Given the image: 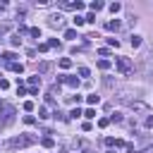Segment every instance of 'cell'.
I'll return each mask as SVG.
<instances>
[{"label": "cell", "instance_id": "cell-14", "mask_svg": "<svg viewBox=\"0 0 153 153\" xmlns=\"http://www.w3.org/2000/svg\"><path fill=\"white\" fill-rule=\"evenodd\" d=\"M29 86H31V88H38V86H41V76H38V74H36V76H29Z\"/></svg>", "mask_w": 153, "mask_h": 153}, {"label": "cell", "instance_id": "cell-7", "mask_svg": "<svg viewBox=\"0 0 153 153\" xmlns=\"http://www.w3.org/2000/svg\"><path fill=\"white\" fill-rule=\"evenodd\" d=\"M60 7L62 10H84V2H79V0H67V2H60Z\"/></svg>", "mask_w": 153, "mask_h": 153}, {"label": "cell", "instance_id": "cell-41", "mask_svg": "<svg viewBox=\"0 0 153 153\" xmlns=\"http://www.w3.org/2000/svg\"><path fill=\"white\" fill-rule=\"evenodd\" d=\"M5 31H7V26H0V36H2V33H5Z\"/></svg>", "mask_w": 153, "mask_h": 153}, {"label": "cell", "instance_id": "cell-12", "mask_svg": "<svg viewBox=\"0 0 153 153\" xmlns=\"http://www.w3.org/2000/svg\"><path fill=\"white\" fill-rule=\"evenodd\" d=\"M88 7H91V12H93V14H96V12H98V10H103V7H105V2H100V0H96V2H91V5H88Z\"/></svg>", "mask_w": 153, "mask_h": 153}, {"label": "cell", "instance_id": "cell-13", "mask_svg": "<svg viewBox=\"0 0 153 153\" xmlns=\"http://www.w3.org/2000/svg\"><path fill=\"white\" fill-rule=\"evenodd\" d=\"M0 57H2V60H5V62H7V65H10V62H14V57H17V55H14V53H12V50H7V53H2V55H0Z\"/></svg>", "mask_w": 153, "mask_h": 153}, {"label": "cell", "instance_id": "cell-20", "mask_svg": "<svg viewBox=\"0 0 153 153\" xmlns=\"http://www.w3.org/2000/svg\"><path fill=\"white\" fill-rule=\"evenodd\" d=\"M29 33H31V36H33L36 41L41 38V29H38V26H33V29H29Z\"/></svg>", "mask_w": 153, "mask_h": 153}, {"label": "cell", "instance_id": "cell-1", "mask_svg": "<svg viewBox=\"0 0 153 153\" xmlns=\"http://www.w3.org/2000/svg\"><path fill=\"white\" fill-rule=\"evenodd\" d=\"M38 139L33 136V134H19V136H14V139H10L7 141V148H26V146H31V143H36Z\"/></svg>", "mask_w": 153, "mask_h": 153}, {"label": "cell", "instance_id": "cell-6", "mask_svg": "<svg viewBox=\"0 0 153 153\" xmlns=\"http://www.w3.org/2000/svg\"><path fill=\"white\" fill-rule=\"evenodd\" d=\"M57 81L67 84L69 88H76V86H79V79H76V76H72V74H62V76H57Z\"/></svg>", "mask_w": 153, "mask_h": 153}, {"label": "cell", "instance_id": "cell-24", "mask_svg": "<svg viewBox=\"0 0 153 153\" xmlns=\"http://www.w3.org/2000/svg\"><path fill=\"white\" fill-rule=\"evenodd\" d=\"M98 67L100 69H110V60H98Z\"/></svg>", "mask_w": 153, "mask_h": 153}, {"label": "cell", "instance_id": "cell-31", "mask_svg": "<svg viewBox=\"0 0 153 153\" xmlns=\"http://www.w3.org/2000/svg\"><path fill=\"white\" fill-rule=\"evenodd\" d=\"M84 22H91V24H93V22H96V14H93V12H88V14L84 17Z\"/></svg>", "mask_w": 153, "mask_h": 153}, {"label": "cell", "instance_id": "cell-28", "mask_svg": "<svg viewBox=\"0 0 153 153\" xmlns=\"http://www.w3.org/2000/svg\"><path fill=\"white\" fill-rule=\"evenodd\" d=\"M79 100H81V96H79V93H76V96H69V98H67V103H76V105H79Z\"/></svg>", "mask_w": 153, "mask_h": 153}, {"label": "cell", "instance_id": "cell-26", "mask_svg": "<svg viewBox=\"0 0 153 153\" xmlns=\"http://www.w3.org/2000/svg\"><path fill=\"white\" fill-rule=\"evenodd\" d=\"M120 10H122V5H120V2H112V5H110V12H112V14H115V12H120Z\"/></svg>", "mask_w": 153, "mask_h": 153}, {"label": "cell", "instance_id": "cell-2", "mask_svg": "<svg viewBox=\"0 0 153 153\" xmlns=\"http://www.w3.org/2000/svg\"><path fill=\"white\" fill-rule=\"evenodd\" d=\"M14 122V108L10 103H2L0 105V127H7Z\"/></svg>", "mask_w": 153, "mask_h": 153}, {"label": "cell", "instance_id": "cell-33", "mask_svg": "<svg viewBox=\"0 0 153 153\" xmlns=\"http://www.w3.org/2000/svg\"><path fill=\"white\" fill-rule=\"evenodd\" d=\"M108 45H112V48H120V41H117V38H108Z\"/></svg>", "mask_w": 153, "mask_h": 153}, {"label": "cell", "instance_id": "cell-44", "mask_svg": "<svg viewBox=\"0 0 153 153\" xmlns=\"http://www.w3.org/2000/svg\"><path fill=\"white\" fill-rule=\"evenodd\" d=\"M0 105H2V100H0Z\"/></svg>", "mask_w": 153, "mask_h": 153}, {"label": "cell", "instance_id": "cell-38", "mask_svg": "<svg viewBox=\"0 0 153 153\" xmlns=\"http://www.w3.org/2000/svg\"><path fill=\"white\" fill-rule=\"evenodd\" d=\"M105 146H110V148H112V146H115V139H112V136H105Z\"/></svg>", "mask_w": 153, "mask_h": 153}, {"label": "cell", "instance_id": "cell-5", "mask_svg": "<svg viewBox=\"0 0 153 153\" xmlns=\"http://www.w3.org/2000/svg\"><path fill=\"white\" fill-rule=\"evenodd\" d=\"M48 24H50V26H57V29H60V26H65V17H62L60 12H53V14L48 17Z\"/></svg>", "mask_w": 153, "mask_h": 153}, {"label": "cell", "instance_id": "cell-18", "mask_svg": "<svg viewBox=\"0 0 153 153\" xmlns=\"http://www.w3.org/2000/svg\"><path fill=\"white\" fill-rule=\"evenodd\" d=\"M60 67H62V69H69V67H72V60H69V57H62V60H60Z\"/></svg>", "mask_w": 153, "mask_h": 153}, {"label": "cell", "instance_id": "cell-11", "mask_svg": "<svg viewBox=\"0 0 153 153\" xmlns=\"http://www.w3.org/2000/svg\"><path fill=\"white\" fill-rule=\"evenodd\" d=\"M41 146H43V148H53V146H55V139H50V136H43V139H41Z\"/></svg>", "mask_w": 153, "mask_h": 153}, {"label": "cell", "instance_id": "cell-9", "mask_svg": "<svg viewBox=\"0 0 153 153\" xmlns=\"http://www.w3.org/2000/svg\"><path fill=\"white\" fill-rule=\"evenodd\" d=\"M105 29H108V31H120V29H122V22H120V19H110V22L105 24Z\"/></svg>", "mask_w": 153, "mask_h": 153}, {"label": "cell", "instance_id": "cell-43", "mask_svg": "<svg viewBox=\"0 0 153 153\" xmlns=\"http://www.w3.org/2000/svg\"><path fill=\"white\" fill-rule=\"evenodd\" d=\"M136 153H143V151H136Z\"/></svg>", "mask_w": 153, "mask_h": 153}, {"label": "cell", "instance_id": "cell-30", "mask_svg": "<svg viewBox=\"0 0 153 153\" xmlns=\"http://www.w3.org/2000/svg\"><path fill=\"white\" fill-rule=\"evenodd\" d=\"M143 127H146V129H151V127H153V115H148V117H146V122H143Z\"/></svg>", "mask_w": 153, "mask_h": 153}, {"label": "cell", "instance_id": "cell-8", "mask_svg": "<svg viewBox=\"0 0 153 153\" xmlns=\"http://www.w3.org/2000/svg\"><path fill=\"white\" fill-rule=\"evenodd\" d=\"M50 69H53V62L43 60V62H38V67H36V74H48Z\"/></svg>", "mask_w": 153, "mask_h": 153}, {"label": "cell", "instance_id": "cell-34", "mask_svg": "<svg viewBox=\"0 0 153 153\" xmlns=\"http://www.w3.org/2000/svg\"><path fill=\"white\" fill-rule=\"evenodd\" d=\"M53 117H55V120H67V117H65V112H60V110H55V112H53Z\"/></svg>", "mask_w": 153, "mask_h": 153}, {"label": "cell", "instance_id": "cell-21", "mask_svg": "<svg viewBox=\"0 0 153 153\" xmlns=\"http://www.w3.org/2000/svg\"><path fill=\"white\" fill-rule=\"evenodd\" d=\"M65 38L74 41V38H76V31H74V29H67V31H65Z\"/></svg>", "mask_w": 153, "mask_h": 153}, {"label": "cell", "instance_id": "cell-15", "mask_svg": "<svg viewBox=\"0 0 153 153\" xmlns=\"http://www.w3.org/2000/svg\"><path fill=\"white\" fill-rule=\"evenodd\" d=\"M103 86L105 88H115V79L112 76H103Z\"/></svg>", "mask_w": 153, "mask_h": 153}, {"label": "cell", "instance_id": "cell-27", "mask_svg": "<svg viewBox=\"0 0 153 153\" xmlns=\"http://www.w3.org/2000/svg\"><path fill=\"white\" fill-rule=\"evenodd\" d=\"M72 22H74V26H81V24H84V17H79V14H74V19H72Z\"/></svg>", "mask_w": 153, "mask_h": 153}, {"label": "cell", "instance_id": "cell-39", "mask_svg": "<svg viewBox=\"0 0 153 153\" xmlns=\"http://www.w3.org/2000/svg\"><path fill=\"white\" fill-rule=\"evenodd\" d=\"M69 115H72V117H74V120H76V117H79V115H81V110H79V108H74V110H72V112H69Z\"/></svg>", "mask_w": 153, "mask_h": 153}, {"label": "cell", "instance_id": "cell-22", "mask_svg": "<svg viewBox=\"0 0 153 153\" xmlns=\"http://www.w3.org/2000/svg\"><path fill=\"white\" fill-rule=\"evenodd\" d=\"M81 115H84V117H88V120H93V117H96V110H93V108H88V110H84Z\"/></svg>", "mask_w": 153, "mask_h": 153}, {"label": "cell", "instance_id": "cell-40", "mask_svg": "<svg viewBox=\"0 0 153 153\" xmlns=\"http://www.w3.org/2000/svg\"><path fill=\"white\" fill-rule=\"evenodd\" d=\"M7 86H10V81H7V79H0V88H2V91H5V88H7Z\"/></svg>", "mask_w": 153, "mask_h": 153}, {"label": "cell", "instance_id": "cell-37", "mask_svg": "<svg viewBox=\"0 0 153 153\" xmlns=\"http://www.w3.org/2000/svg\"><path fill=\"white\" fill-rule=\"evenodd\" d=\"M24 122H26V124H33V122H36V117H33V115H26V117H24Z\"/></svg>", "mask_w": 153, "mask_h": 153}, {"label": "cell", "instance_id": "cell-25", "mask_svg": "<svg viewBox=\"0 0 153 153\" xmlns=\"http://www.w3.org/2000/svg\"><path fill=\"white\" fill-rule=\"evenodd\" d=\"M76 72H79V76H88V74H91V69H88V67H79Z\"/></svg>", "mask_w": 153, "mask_h": 153}, {"label": "cell", "instance_id": "cell-17", "mask_svg": "<svg viewBox=\"0 0 153 153\" xmlns=\"http://www.w3.org/2000/svg\"><path fill=\"white\" fill-rule=\"evenodd\" d=\"M129 43H131V48H139V45H141V36H136V33H134Z\"/></svg>", "mask_w": 153, "mask_h": 153}, {"label": "cell", "instance_id": "cell-35", "mask_svg": "<svg viewBox=\"0 0 153 153\" xmlns=\"http://www.w3.org/2000/svg\"><path fill=\"white\" fill-rule=\"evenodd\" d=\"M108 124H110L108 117H100V120H98V127H108Z\"/></svg>", "mask_w": 153, "mask_h": 153}, {"label": "cell", "instance_id": "cell-32", "mask_svg": "<svg viewBox=\"0 0 153 153\" xmlns=\"http://www.w3.org/2000/svg\"><path fill=\"white\" fill-rule=\"evenodd\" d=\"M48 45H50V48H60V41H57V38H50Z\"/></svg>", "mask_w": 153, "mask_h": 153}, {"label": "cell", "instance_id": "cell-36", "mask_svg": "<svg viewBox=\"0 0 153 153\" xmlns=\"http://www.w3.org/2000/svg\"><path fill=\"white\" fill-rule=\"evenodd\" d=\"M24 110H26V112H31V110H33V103H31V100H26V103H24Z\"/></svg>", "mask_w": 153, "mask_h": 153}, {"label": "cell", "instance_id": "cell-16", "mask_svg": "<svg viewBox=\"0 0 153 153\" xmlns=\"http://www.w3.org/2000/svg\"><path fill=\"white\" fill-rule=\"evenodd\" d=\"M86 100H88V105H98V103H100V96L91 93V96H86Z\"/></svg>", "mask_w": 153, "mask_h": 153}, {"label": "cell", "instance_id": "cell-42", "mask_svg": "<svg viewBox=\"0 0 153 153\" xmlns=\"http://www.w3.org/2000/svg\"><path fill=\"white\" fill-rule=\"evenodd\" d=\"M108 153H115V151H108Z\"/></svg>", "mask_w": 153, "mask_h": 153}, {"label": "cell", "instance_id": "cell-3", "mask_svg": "<svg viewBox=\"0 0 153 153\" xmlns=\"http://www.w3.org/2000/svg\"><path fill=\"white\" fill-rule=\"evenodd\" d=\"M115 67H117V72L124 74V76H129V74L134 72V62H131L129 57H117V60H115Z\"/></svg>", "mask_w": 153, "mask_h": 153}, {"label": "cell", "instance_id": "cell-4", "mask_svg": "<svg viewBox=\"0 0 153 153\" xmlns=\"http://www.w3.org/2000/svg\"><path fill=\"white\" fill-rule=\"evenodd\" d=\"M127 105H129V110H134V112H148V105L143 103V100H127Z\"/></svg>", "mask_w": 153, "mask_h": 153}, {"label": "cell", "instance_id": "cell-29", "mask_svg": "<svg viewBox=\"0 0 153 153\" xmlns=\"http://www.w3.org/2000/svg\"><path fill=\"white\" fill-rule=\"evenodd\" d=\"M110 122H122V112H115V115H110Z\"/></svg>", "mask_w": 153, "mask_h": 153}, {"label": "cell", "instance_id": "cell-19", "mask_svg": "<svg viewBox=\"0 0 153 153\" xmlns=\"http://www.w3.org/2000/svg\"><path fill=\"white\" fill-rule=\"evenodd\" d=\"M48 108H38V120H48Z\"/></svg>", "mask_w": 153, "mask_h": 153}, {"label": "cell", "instance_id": "cell-10", "mask_svg": "<svg viewBox=\"0 0 153 153\" xmlns=\"http://www.w3.org/2000/svg\"><path fill=\"white\" fill-rule=\"evenodd\" d=\"M10 69H12V72H17V74H22V72H24V65L14 60V62H10Z\"/></svg>", "mask_w": 153, "mask_h": 153}, {"label": "cell", "instance_id": "cell-23", "mask_svg": "<svg viewBox=\"0 0 153 153\" xmlns=\"http://www.w3.org/2000/svg\"><path fill=\"white\" fill-rule=\"evenodd\" d=\"M10 43H12V45H22V36H19V33H17V36H12V38H10Z\"/></svg>", "mask_w": 153, "mask_h": 153}]
</instances>
